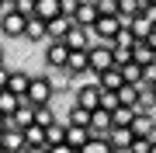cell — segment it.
<instances>
[{
  "mask_svg": "<svg viewBox=\"0 0 156 153\" xmlns=\"http://www.w3.org/2000/svg\"><path fill=\"white\" fill-rule=\"evenodd\" d=\"M24 31H28V14H21L17 7H7L0 14V35L4 38H24Z\"/></svg>",
  "mask_w": 156,
  "mask_h": 153,
  "instance_id": "obj_1",
  "label": "cell"
},
{
  "mask_svg": "<svg viewBox=\"0 0 156 153\" xmlns=\"http://www.w3.org/2000/svg\"><path fill=\"white\" fill-rule=\"evenodd\" d=\"M56 94H59V91H56V84H52L49 73H35V77H31V87H28V94H24V97H31L35 104H49Z\"/></svg>",
  "mask_w": 156,
  "mask_h": 153,
  "instance_id": "obj_2",
  "label": "cell"
},
{
  "mask_svg": "<svg viewBox=\"0 0 156 153\" xmlns=\"http://www.w3.org/2000/svg\"><path fill=\"white\" fill-rule=\"evenodd\" d=\"M87 52H90V70H94V73H104L108 66H118V63H115V46H111V42H101V38H97Z\"/></svg>",
  "mask_w": 156,
  "mask_h": 153,
  "instance_id": "obj_3",
  "label": "cell"
},
{
  "mask_svg": "<svg viewBox=\"0 0 156 153\" xmlns=\"http://www.w3.org/2000/svg\"><path fill=\"white\" fill-rule=\"evenodd\" d=\"M69 46H66V38H49V46H45V66L49 70H62L69 63Z\"/></svg>",
  "mask_w": 156,
  "mask_h": 153,
  "instance_id": "obj_4",
  "label": "cell"
},
{
  "mask_svg": "<svg viewBox=\"0 0 156 153\" xmlns=\"http://www.w3.org/2000/svg\"><path fill=\"white\" fill-rule=\"evenodd\" d=\"M101 91H104V87L97 84V77L80 80V87H76V94H73V101L83 104V108H101Z\"/></svg>",
  "mask_w": 156,
  "mask_h": 153,
  "instance_id": "obj_5",
  "label": "cell"
},
{
  "mask_svg": "<svg viewBox=\"0 0 156 153\" xmlns=\"http://www.w3.org/2000/svg\"><path fill=\"white\" fill-rule=\"evenodd\" d=\"M122 28H125V24H122V17H118V14H101L97 24H94V38H101V42H115Z\"/></svg>",
  "mask_w": 156,
  "mask_h": 153,
  "instance_id": "obj_6",
  "label": "cell"
},
{
  "mask_svg": "<svg viewBox=\"0 0 156 153\" xmlns=\"http://www.w3.org/2000/svg\"><path fill=\"white\" fill-rule=\"evenodd\" d=\"M0 143L7 146V153H24V146H28V136H24L21 125H14V122H11V129L0 136Z\"/></svg>",
  "mask_w": 156,
  "mask_h": 153,
  "instance_id": "obj_7",
  "label": "cell"
},
{
  "mask_svg": "<svg viewBox=\"0 0 156 153\" xmlns=\"http://www.w3.org/2000/svg\"><path fill=\"white\" fill-rule=\"evenodd\" d=\"M108 143H111L115 150H128V146L135 143L132 125H111V132H108Z\"/></svg>",
  "mask_w": 156,
  "mask_h": 153,
  "instance_id": "obj_8",
  "label": "cell"
},
{
  "mask_svg": "<svg viewBox=\"0 0 156 153\" xmlns=\"http://www.w3.org/2000/svg\"><path fill=\"white\" fill-rule=\"evenodd\" d=\"M66 125H69V122H66ZM90 139H94V129H90V125H69V129H66V143L76 146V150H83Z\"/></svg>",
  "mask_w": 156,
  "mask_h": 153,
  "instance_id": "obj_9",
  "label": "cell"
},
{
  "mask_svg": "<svg viewBox=\"0 0 156 153\" xmlns=\"http://www.w3.org/2000/svg\"><path fill=\"white\" fill-rule=\"evenodd\" d=\"M24 38L28 42H49V21L38 14H31L28 17V31H24Z\"/></svg>",
  "mask_w": 156,
  "mask_h": 153,
  "instance_id": "obj_10",
  "label": "cell"
},
{
  "mask_svg": "<svg viewBox=\"0 0 156 153\" xmlns=\"http://www.w3.org/2000/svg\"><path fill=\"white\" fill-rule=\"evenodd\" d=\"M115 125V115L108 111V108H94V118H90V129H94V136H108Z\"/></svg>",
  "mask_w": 156,
  "mask_h": 153,
  "instance_id": "obj_11",
  "label": "cell"
},
{
  "mask_svg": "<svg viewBox=\"0 0 156 153\" xmlns=\"http://www.w3.org/2000/svg\"><path fill=\"white\" fill-rule=\"evenodd\" d=\"M31 77L35 73H28V70H11V77H7V91H14V94H28V87H31Z\"/></svg>",
  "mask_w": 156,
  "mask_h": 153,
  "instance_id": "obj_12",
  "label": "cell"
},
{
  "mask_svg": "<svg viewBox=\"0 0 156 153\" xmlns=\"http://www.w3.org/2000/svg\"><path fill=\"white\" fill-rule=\"evenodd\" d=\"M97 17H101V11H97V4H80V7H76V14H73V21H76L80 28H90V31H94Z\"/></svg>",
  "mask_w": 156,
  "mask_h": 153,
  "instance_id": "obj_13",
  "label": "cell"
},
{
  "mask_svg": "<svg viewBox=\"0 0 156 153\" xmlns=\"http://www.w3.org/2000/svg\"><path fill=\"white\" fill-rule=\"evenodd\" d=\"M35 108H38V104H35L31 97H21V108L11 115V122H14V125H21V129H28V125L35 122Z\"/></svg>",
  "mask_w": 156,
  "mask_h": 153,
  "instance_id": "obj_14",
  "label": "cell"
},
{
  "mask_svg": "<svg viewBox=\"0 0 156 153\" xmlns=\"http://www.w3.org/2000/svg\"><path fill=\"white\" fill-rule=\"evenodd\" d=\"M132 59L139 63V66H149V63H156V49L149 46V38H135V46H132Z\"/></svg>",
  "mask_w": 156,
  "mask_h": 153,
  "instance_id": "obj_15",
  "label": "cell"
},
{
  "mask_svg": "<svg viewBox=\"0 0 156 153\" xmlns=\"http://www.w3.org/2000/svg\"><path fill=\"white\" fill-rule=\"evenodd\" d=\"M97 84L104 87V91H122L125 77H122V66H108L104 73H97Z\"/></svg>",
  "mask_w": 156,
  "mask_h": 153,
  "instance_id": "obj_16",
  "label": "cell"
},
{
  "mask_svg": "<svg viewBox=\"0 0 156 153\" xmlns=\"http://www.w3.org/2000/svg\"><path fill=\"white\" fill-rule=\"evenodd\" d=\"M132 132L135 136H146V139H156V115H135Z\"/></svg>",
  "mask_w": 156,
  "mask_h": 153,
  "instance_id": "obj_17",
  "label": "cell"
},
{
  "mask_svg": "<svg viewBox=\"0 0 156 153\" xmlns=\"http://www.w3.org/2000/svg\"><path fill=\"white\" fill-rule=\"evenodd\" d=\"M132 108L139 115H156V91H153V87H142V91H139V101H135Z\"/></svg>",
  "mask_w": 156,
  "mask_h": 153,
  "instance_id": "obj_18",
  "label": "cell"
},
{
  "mask_svg": "<svg viewBox=\"0 0 156 153\" xmlns=\"http://www.w3.org/2000/svg\"><path fill=\"white\" fill-rule=\"evenodd\" d=\"M73 24H76V21H73L69 14H59V17H52V21H49V38H66Z\"/></svg>",
  "mask_w": 156,
  "mask_h": 153,
  "instance_id": "obj_19",
  "label": "cell"
},
{
  "mask_svg": "<svg viewBox=\"0 0 156 153\" xmlns=\"http://www.w3.org/2000/svg\"><path fill=\"white\" fill-rule=\"evenodd\" d=\"M90 118H94V108H83V104H76V101H73L69 111H66V122L69 125H90Z\"/></svg>",
  "mask_w": 156,
  "mask_h": 153,
  "instance_id": "obj_20",
  "label": "cell"
},
{
  "mask_svg": "<svg viewBox=\"0 0 156 153\" xmlns=\"http://www.w3.org/2000/svg\"><path fill=\"white\" fill-rule=\"evenodd\" d=\"M24 136H28V146H49V132H45V125L31 122L28 129H24Z\"/></svg>",
  "mask_w": 156,
  "mask_h": 153,
  "instance_id": "obj_21",
  "label": "cell"
},
{
  "mask_svg": "<svg viewBox=\"0 0 156 153\" xmlns=\"http://www.w3.org/2000/svg\"><path fill=\"white\" fill-rule=\"evenodd\" d=\"M35 122H38V125H45V129L59 122V115H56V108H52V101H49V104H38V108H35Z\"/></svg>",
  "mask_w": 156,
  "mask_h": 153,
  "instance_id": "obj_22",
  "label": "cell"
},
{
  "mask_svg": "<svg viewBox=\"0 0 156 153\" xmlns=\"http://www.w3.org/2000/svg\"><path fill=\"white\" fill-rule=\"evenodd\" d=\"M132 31H135V38H149V35L156 31V24H153L146 14H135V17H132Z\"/></svg>",
  "mask_w": 156,
  "mask_h": 153,
  "instance_id": "obj_23",
  "label": "cell"
},
{
  "mask_svg": "<svg viewBox=\"0 0 156 153\" xmlns=\"http://www.w3.org/2000/svg\"><path fill=\"white\" fill-rule=\"evenodd\" d=\"M35 14L45 17V21H52V17H59V14H62V4H59V0H38Z\"/></svg>",
  "mask_w": 156,
  "mask_h": 153,
  "instance_id": "obj_24",
  "label": "cell"
},
{
  "mask_svg": "<svg viewBox=\"0 0 156 153\" xmlns=\"http://www.w3.org/2000/svg\"><path fill=\"white\" fill-rule=\"evenodd\" d=\"M17 108H21V94H14V91L4 87V91H0V111H4V115H14Z\"/></svg>",
  "mask_w": 156,
  "mask_h": 153,
  "instance_id": "obj_25",
  "label": "cell"
},
{
  "mask_svg": "<svg viewBox=\"0 0 156 153\" xmlns=\"http://www.w3.org/2000/svg\"><path fill=\"white\" fill-rule=\"evenodd\" d=\"M111 115H115V125H132V122H135V115H139V111H135L132 104H118V108H115Z\"/></svg>",
  "mask_w": 156,
  "mask_h": 153,
  "instance_id": "obj_26",
  "label": "cell"
},
{
  "mask_svg": "<svg viewBox=\"0 0 156 153\" xmlns=\"http://www.w3.org/2000/svg\"><path fill=\"white\" fill-rule=\"evenodd\" d=\"M80 153H115V146L108 143V136H94V139H90Z\"/></svg>",
  "mask_w": 156,
  "mask_h": 153,
  "instance_id": "obj_27",
  "label": "cell"
},
{
  "mask_svg": "<svg viewBox=\"0 0 156 153\" xmlns=\"http://www.w3.org/2000/svg\"><path fill=\"white\" fill-rule=\"evenodd\" d=\"M122 77H125V84H142V66H139V63H125V66H122Z\"/></svg>",
  "mask_w": 156,
  "mask_h": 153,
  "instance_id": "obj_28",
  "label": "cell"
},
{
  "mask_svg": "<svg viewBox=\"0 0 156 153\" xmlns=\"http://www.w3.org/2000/svg\"><path fill=\"white\" fill-rule=\"evenodd\" d=\"M66 129H69L66 122H56V125H49V129H45V132H49V146H59V143H66Z\"/></svg>",
  "mask_w": 156,
  "mask_h": 153,
  "instance_id": "obj_29",
  "label": "cell"
},
{
  "mask_svg": "<svg viewBox=\"0 0 156 153\" xmlns=\"http://www.w3.org/2000/svg\"><path fill=\"white\" fill-rule=\"evenodd\" d=\"M49 77H52V84H56V91H66V87L73 84V73L66 66H62V70H49Z\"/></svg>",
  "mask_w": 156,
  "mask_h": 153,
  "instance_id": "obj_30",
  "label": "cell"
},
{
  "mask_svg": "<svg viewBox=\"0 0 156 153\" xmlns=\"http://www.w3.org/2000/svg\"><path fill=\"white\" fill-rule=\"evenodd\" d=\"M139 84H122V91H118V97H122V104H135L139 101Z\"/></svg>",
  "mask_w": 156,
  "mask_h": 153,
  "instance_id": "obj_31",
  "label": "cell"
},
{
  "mask_svg": "<svg viewBox=\"0 0 156 153\" xmlns=\"http://www.w3.org/2000/svg\"><path fill=\"white\" fill-rule=\"evenodd\" d=\"M111 46H118V49H132V46H135V31H132V28H122Z\"/></svg>",
  "mask_w": 156,
  "mask_h": 153,
  "instance_id": "obj_32",
  "label": "cell"
},
{
  "mask_svg": "<svg viewBox=\"0 0 156 153\" xmlns=\"http://www.w3.org/2000/svg\"><path fill=\"white\" fill-rule=\"evenodd\" d=\"M118 104H122V97H118V91H101V108H108V111H115Z\"/></svg>",
  "mask_w": 156,
  "mask_h": 153,
  "instance_id": "obj_33",
  "label": "cell"
},
{
  "mask_svg": "<svg viewBox=\"0 0 156 153\" xmlns=\"http://www.w3.org/2000/svg\"><path fill=\"white\" fill-rule=\"evenodd\" d=\"M153 150V139H146V136H135V143L128 146V153H149Z\"/></svg>",
  "mask_w": 156,
  "mask_h": 153,
  "instance_id": "obj_34",
  "label": "cell"
},
{
  "mask_svg": "<svg viewBox=\"0 0 156 153\" xmlns=\"http://www.w3.org/2000/svg\"><path fill=\"white\" fill-rule=\"evenodd\" d=\"M153 84H156V63L142 66V84H139V87H153Z\"/></svg>",
  "mask_w": 156,
  "mask_h": 153,
  "instance_id": "obj_35",
  "label": "cell"
},
{
  "mask_svg": "<svg viewBox=\"0 0 156 153\" xmlns=\"http://www.w3.org/2000/svg\"><path fill=\"white\" fill-rule=\"evenodd\" d=\"M97 11H101V14H118L122 4H118V0H97Z\"/></svg>",
  "mask_w": 156,
  "mask_h": 153,
  "instance_id": "obj_36",
  "label": "cell"
},
{
  "mask_svg": "<svg viewBox=\"0 0 156 153\" xmlns=\"http://www.w3.org/2000/svg\"><path fill=\"white\" fill-rule=\"evenodd\" d=\"M115 63H118V66L132 63V49H118V46H115Z\"/></svg>",
  "mask_w": 156,
  "mask_h": 153,
  "instance_id": "obj_37",
  "label": "cell"
},
{
  "mask_svg": "<svg viewBox=\"0 0 156 153\" xmlns=\"http://www.w3.org/2000/svg\"><path fill=\"white\" fill-rule=\"evenodd\" d=\"M49 153H80V150L69 146V143H59V146H49Z\"/></svg>",
  "mask_w": 156,
  "mask_h": 153,
  "instance_id": "obj_38",
  "label": "cell"
},
{
  "mask_svg": "<svg viewBox=\"0 0 156 153\" xmlns=\"http://www.w3.org/2000/svg\"><path fill=\"white\" fill-rule=\"evenodd\" d=\"M7 129H11V115H4V111H0V136H4Z\"/></svg>",
  "mask_w": 156,
  "mask_h": 153,
  "instance_id": "obj_39",
  "label": "cell"
},
{
  "mask_svg": "<svg viewBox=\"0 0 156 153\" xmlns=\"http://www.w3.org/2000/svg\"><path fill=\"white\" fill-rule=\"evenodd\" d=\"M7 77H11V70H7V66H0V91L7 87Z\"/></svg>",
  "mask_w": 156,
  "mask_h": 153,
  "instance_id": "obj_40",
  "label": "cell"
},
{
  "mask_svg": "<svg viewBox=\"0 0 156 153\" xmlns=\"http://www.w3.org/2000/svg\"><path fill=\"white\" fill-rule=\"evenodd\" d=\"M24 153H49V146H24Z\"/></svg>",
  "mask_w": 156,
  "mask_h": 153,
  "instance_id": "obj_41",
  "label": "cell"
},
{
  "mask_svg": "<svg viewBox=\"0 0 156 153\" xmlns=\"http://www.w3.org/2000/svg\"><path fill=\"white\" fill-rule=\"evenodd\" d=\"M0 66H4V38H0Z\"/></svg>",
  "mask_w": 156,
  "mask_h": 153,
  "instance_id": "obj_42",
  "label": "cell"
},
{
  "mask_svg": "<svg viewBox=\"0 0 156 153\" xmlns=\"http://www.w3.org/2000/svg\"><path fill=\"white\" fill-rule=\"evenodd\" d=\"M0 153H7V146H4V143H0Z\"/></svg>",
  "mask_w": 156,
  "mask_h": 153,
  "instance_id": "obj_43",
  "label": "cell"
},
{
  "mask_svg": "<svg viewBox=\"0 0 156 153\" xmlns=\"http://www.w3.org/2000/svg\"><path fill=\"white\" fill-rule=\"evenodd\" d=\"M149 153H156V139H153V150H149Z\"/></svg>",
  "mask_w": 156,
  "mask_h": 153,
  "instance_id": "obj_44",
  "label": "cell"
},
{
  "mask_svg": "<svg viewBox=\"0 0 156 153\" xmlns=\"http://www.w3.org/2000/svg\"><path fill=\"white\" fill-rule=\"evenodd\" d=\"M146 4H156V0H146Z\"/></svg>",
  "mask_w": 156,
  "mask_h": 153,
  "instance_id": "obj_45",
  "label": "cell"
},
{
  "mask_svg": "<svg viewBox=\"0 0 156 153\" xmlns=\"http://www.w3.org/2000/svg\"><path fill=\"white\" fill-rule=\"evenodd\" d=\"M7 4H14V0H7Z\"/></svg>",
  "mask_w": 156,
  "mask_h": 153,
  "instance_id": "obj_46",
  "label": "cell"
},
{
  "mask_svg": "<svg viewBox=\"0 0 156 153\" xmlns=\"http://www.w3.org/2000/svg\"><path fill=\"white\" fill-rule=\"evenodd\" d=\"M153 91H156V84H153Z\"/></svg>",
  "mask_w": 156,
  "mask_h": 153,
  "instance_id": "obj_47",
  "label": "cell"
},
{
  "mask_svg": "<svg viewBox=\"0 0 156 153\" xmlns=\"http://www.w3.org/2000/svg\"><path fill=\"white\" fill-rule=\"evenodd\" d=\"M0 38H4V35H0Z\"/></svg>",
  "mask_w": 156,
  "mask_h": 153,
  "instance_id": "obj_48",
  "label": "cell"
}]
</instances>
